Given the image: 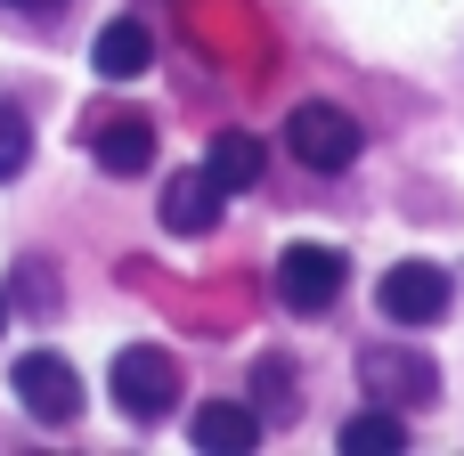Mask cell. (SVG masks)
<instances>
[{
  "instance_id": "cell-1",
  "label": "cell",
  "mask_w": 464,
  "mask_h": 456,
  "mask_svg": "<svg viewBox=\"0 0 464 456\" xmlns=\"http://www.w3.org/2000/svg\"><path fill=\"white\" fill-rule=\"evenodd\" d=\"M351 286V261H343V245H285L277 253V302L294 310V318H326L334 310V294Z\"/></svg>"
},
{
  "instance_id": "cell-2",
  "label": "cell",
  "mask_w": 464,
  "mask_h": 456,
  "mask_svg": "<svg viewBox=\"0 0 464 456\" xmlns=\"http://www.w3.org/2000/svg\"><path fill=\"white\" fill-rule=\"evenodd\" d=\"M114 408H122L130 424L171 416V408H179V367H171V351H155V343L122 351V359H114Z\"/></svg>"
},
{
  "instance_id": "cell-3",
  "label": "cell",
  "mask_w": 464,
  "mask_h": 456,
  "mask_svg": "<svg viewBox=\"0 0 464 456\" xmlns=\"http://www.w3.org/2000/svg\"><path fill=\"white\" fill-rule=\"evenodd\" d=\"M285 147L310 163V171H343V163H359V114H343V106H326V98H310V106H294V122H285Z\"/></svg>"
},
{
  "instance_id": "cell-4",
  "label": "cell",
  "mask_w": 464,
  "mask_h": 456,
  "mask_svg": "<svg viewBox=\"0 0 464 456\" xmlns=\"http://www.w3.org/2000/svg\"><path fill=\"white\" fill-rule=\"evenodd\" d=\"M375 302H383L392 326H440V318H449V269H432V261H392L383 286H375Z\"/></svg>"
},
{
  "instance_id": "cell-5",
  "label": "cell",
  "mask_w": 464,
  "mask_h": 456,
  "mask_svg": "<svg viewBox=\"0 0 464 456\" xmlns=\"http://www.w3.org/2000/svg\"><path fill=\"white\" fill-rule=\"evenodd\" d=\"M8 383H16V400H24L33 424H73V416H82V375H73L57 351H24Z\"/></svg>"
},
{
  "instance_id": "cell-6",
  "label": "cell",
  "mask_w": 464,
  "mask_h": 456,
  "mask_svg": "<svg viewBox=\"0 0 464 456\" xmlns=\"http://www.w3.org/2000/svg\"><path fill=\"white\" fill-rule=\"evenodd\" d=\"M220 212H228V188L212 179V163H196V171L163 179V228H171V237H212V228H220Z\"/></svg>"
},
{
  "instance_id": "cell-7",
  "label": "cell",
  "mask_w": 464,
  "mask_h": 456,
  "mask_svg": "<svg viewBox=\"0 0 464 456\" xmlns=\"http://www.w3.org/2000/svg\"><path fill=\"white\" fill-rule=\"evenodd\" d=\"M188 441H196V456H253L261 449V416L237 408V400H204L196 424H188Z\"/></svg>"
},
{
  "instance_id": "cell-8",
  "label": "cell",
  "mask_w": 464,
  "mask_h": 456,
  "mask_svg": "<svg viewBox=\"0 0 464 456\" xmlns=\"http://www.w3.org/2000/svg\"><path fill=\"white\" fill-rule=\"evenodd\" d=\"M90 147H98V171H114V179H139V171L155 163V122H147V114H106Z\"/></svg>"
},
{
  "instance_id": "cell-9",
  "label": "cell",
  "mask_w": 464,
  "mask_h": 456,
  "mask_svg": "<svg viewBox=\"0 0 464 456\" xmlns=\"http://www.w3.org/2000/svg\"><path fill=\"white\" fill-rule=\"evenodd\" d=\"M359 375H367L383 400H408V408H424V400L440 392V383H432V359H416V351H367Z\"/></svg>"
},
{
  "instance_id": "cell-10",
  "label": "cell",
  "mask_w": 464,
  "mask_h": 456,
  "mask_svg": "<svg viewBox=\"0 0 464 456\" xmlns=\"http://www.w3.org/2000/svg\"><path fill=\"white\" fill-rule=\"evenodd\" d=\"M90 65H98L106 82H139V73L155 65V41H147V24H139V16H114V24L98 33V49H90Z\"/></svg>"
},
{
  "instance_id": "cell-11",
  "label": "cell",
  "mask_w": 464,
  "mask_h": 456,
  "mask_svg": "<svg viewBox=\"0 0 464 456\" xmlns=\"http://www.w3.org/2000/svg\"><path fill=\"white\" fill-rule=\"evenodd\" d=\"M204 163H212V179H220L228 196H237V188H261V171H269V155H261V139H245V131H220Z\"/></svg>"
},
{
  "instance_id": "cell-12",
  "label": "cell",
  "mask_w": 464,
  "mask_h": 456,
  "mask_svg": "<svg viewBox=\"0 0 464 456\" xmlns=\"http://www.w3.org/2000/svg\"><path fill=\"white\" fill-rule=\"evenodd\" d=\"M343 456H400L408 449V424L392 416V408H367V416H351L343 424V441H334Z\"/></svg>"
},
{
  "instance_id": "cell-13",
  "label": "cell",
  "mask_w": 464,
  "mask_h": 456,
  "mask_svg": "<svg viewBox=\"0 0 464 456\" xmlns=\"http://www.w3.org/2000/svg\"><path fill=\"white\" fill-rule=\"evenodd\" d=\"M253 400H261L269 416H294V367H285V359H261V367H253Z\"/></svg>"
},
{
  "instance_id": "cell-14",
  "label": "cell",
  "mask_w": 464,
  "mask_h": 456,
  "mask_svg": "<svg viewBox=\"0 0 464 456\" xmlns=\"http://www.w3.org/2000/svg\"><path fill=\"white\" fill-rule=\"evenodd\" d=\"M24 163H33V131H24L16 106H0V179H16Z\"/></svg>"
},
{
  "instance_id": "cell-15",
  "label": "cell",
  "mask_w": 464,
  "mask_h": 456,
  "mask_svg": "<svg viewBox=\"0 0 464 456\" xmlns=\"http://www.w3.org/2000/svg\"><path fill=\"white\" fill-rule=\"evenodd\" d=\"M0 8H16V16H49V8H65V0H0Z\"/></svg>"
},
{
  "instance_id": "cell-16",
  "label": "cell",
  "mask_w": 464,
  "mask_h": 456,
  "mask_svg": "<svg viewBox=\"0 0 464 456\" xmlns=\"http://www.w3.org/2000/svg\"><path fill=\"white\" fill-rule=\"evenodd\" d=\"M0 326H8V294H0Z\"/></svg>"
}]
</instances>
